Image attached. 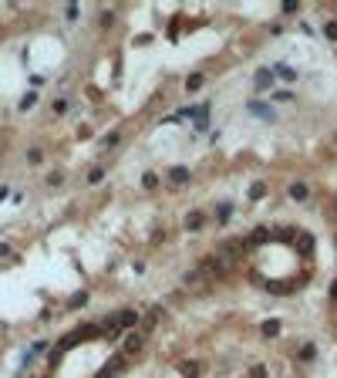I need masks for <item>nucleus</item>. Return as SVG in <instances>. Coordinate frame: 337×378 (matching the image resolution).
Listing matches in <instances>:
<instances>
[{
  "label": "nucleus",
  "instance_id": "obj_16",
  "mask_svg": "<svg viewBox=\"0 0 337 378\" xmlns=\"http://www.w3.org/2000/svg\"><path fill=\"white\" fill-rule=\"evenodd\" d=\"M41 162H44V152H41V149H31V152H27V165H41Z\"/></svg>",
  "mask_w": 337,
  "mask_h": 378
},
{
  "label": "nucleus",
  "instance_id": "obj_15",
  "mask_svg": "<svg viewBox=\"0 0 337 378\" xmlns=\"http://www.w3.org/2000/svg\"><path fill=\"white\" fill-rule=\"evenodd\" d=\"M101 179H105V169H101V165H98V169H91V172H88V186H98V182H101Z\"/></svg>",
  "mask_w": 337,
  "mask_h": 378
},
{
  "label": "nucleus",
  "instance_id": "obj_2",
  "mask_svg": "<svg viewBox=\"0 0 337 378\" xmlns=\"http://www.w3.org/2000/svg\"><path fill=\"white\" fill-rule=\"evenodd\" d=\"M122 368H125V355H115V358H112V362H108V365H105L95 378H112L115 372H122Z\"/></svg>",
  "mask_w": 337,
  "mask_h": 378
},
{
  "label": "nucleus",
  "instance_id": "obj_1",
  "mask_svg": "<svg viewBox=\"0 0 337 378\" xmlns=\"http://www.w3.org/2000/svg\"><path fill=\"white\" fill-rule=\"evenodd\" d=\"M273 84H276V75L270 68H260L257 71V91H273Z\"/></svg>",
  "mask_w": 337,
  "mask_h": 378
},
{
  "label": "nucleus",
  "instance_id": "obj_22",
  "mask_svg": "<svg viewBox=\"0 0 337 378\" xmlns=\"http://www.w3.org/2000/svg\"><path fill=\"white\" fill-rule=\"evenodd\" d=\"M324 34H327L331 41H337V20H327V24H324Z\"/></svg>",
  "mask_w": 337,
  "mask_h": 378
},
{
  "label": "nucleus",
  "instance_id": "obj_20",
  "mask_svg": "<svg viewBox=\"0 0 337 378\" xmlns=\"http://www.w3.org/2000/svg\"><path fill=\"white\" fill-rule=\"evenodd\" d=\"M84 304H88V294L81 291V294H74V297L67 301V307H84Z\"/></svg>",
  "mask_w": 337,
  "mask_h": 378
},
{
  "label": "nucleus",
  "instance_id": "obj_12",
  "mask_svg": "<svg viewBox=\"0 0 337 378\" xmlns=\"http://www.w3.org/2000/svg\"><path fill=\"white\" fill-rule=\"evenodd\" d=\"M263 196H267V182H253V186H250V199L257 203V199H263Z\"/></svg>",
  "mask_w": 337,
  "mask_h": 378
},
{
  "label": "nucleus",
  "instance_id": "obj_9",
  "mask_svg": "<svg viewBox=\"0 0 337 378\" xmlns=\"http://www.w3.org/2000/svg\"><path fill=\"white\" fill-rule=\"evenodd\" d=\"M270 71H273V75H280V78H287V81H297V71H293V68H287V65H273Z\"/></svg>",
  "mask_w": 337,
  "mask_h": 378
},
{
  "label": "nucleus",
  "instance_id": "obj_3",
  "mask_svg": "<svg viewBox=\"0 0 337 378\" xmlns=\"http://www.w3.org/2000/svg\"><path fill=\"white\" fill-rule=\"evenodd\" d=\"M169 182H172V186H186V182H189V169H186V165H172V169H169Z\"/></svg>",
  "mask_w": 337,
  "mask_h": 378
},
{
  "label": "nucleus",
  "instance_id": "obj_11",
  "mask_svg": "<svg viewBox=\"0 0 337 378\" xmlns=\"http://www.w3.org/2000/svg\"><path fill=\"white\" fill-rule=\"evenodd\" d=\"M202 223H206L202 213H189V216H186V230H202Z\"/></svg>",
  "mask_w": 337,
  "mask_h": 378
},
{
  "label": "nucleus",
  "instance_id": "obj_25",
  "mask_svg": "<svg viewBox=\"0 0 337 378\" xmlns=\"http://www.w3.org/2000/svg\"><path fill=\"white\" fill-rule=\"evenodd\" d=\"M34 101H37V95H34V91H31V95H24V98H20V108H24V112H27V108H31V105H34Z\"/></svg>",
  "mask_w": 337,
  "mask_h": 378
},
{
  "label": "nucleus",
  "instance_id": "obj_8",
  "mask_svg": "<svg viewBox=\"0 0 337 378\" xmlns=\"http://www.w3.org/2000/svg\"><path fill=\"white\" fill-rule=\"evenodd\" d=\"M250 112H253L257 118H270V115H273L270 105H263V101H250Z\"/></svg>",
  "mask_w": 337,
  "mask_h": 378
},
{
  "label": "nucleus",
  "instance_id": "obj_28",
  "mask_svg": "<svg viewBox=\"0 0 337 378\" xmlns=\"http://www.w3.org/2000/svg\"><path fill=\"white\" fill-rule=\"evenodd\" d=\"M3 199H7V186H0V203H3Z\"/></svg>",
  "mask_w": 337,
  "mask_h": 378
},
{
  "label": "nucleus",
  "instance_id": "obj_5",
  "mask_svg": "<svg viewBox=\"0 0 337 378\" xmlns=\"http://www.w3.org/2000/svg\"><path fill=\"white\" fill-rule=\"evenodd\" d=\"M229 216H233V206H229V203H219V206H216V223H219V227H226V223H229Z\"/></svg>",
  "mask_w": 337,
  "mask_h": 378
},
{
  "label": "nucleus",
  "instance_id": "obj_6",
  "mask_svg": "<svg viewBox=\"0 0 337 378\" xmlns=\"http://www.w3.org/2000/svg\"><path fill=\"white\" fill-rule=\"evenodd\" d=\"M297 358H300V362H314V358H317V348L307 341V345H300V348H297Z\"/></svg>",
  "mask_w": 337,
  "mask_h": 378
},
{
  "label": "nucleus",
  "instance_id": "obj_14",
  "mask_svg": "<svg viewBox=\"0 0 337 378\" xmlns=\"http://www.w3.org/2000/svg\"><path fill=\"white\" fill-rule=\"evenodd\" d=\"M260 331H263L267 338H276V334H280V321H263V328H260Z\"/></svg>",
  "mask_w": 337,
  "mask_h": 378
},
{
  "label": "nucleus",
  "instance_id": "obj_19",
  "mask_svg": "<svg viewBox=\"0 0 337 378\" xmlns=\"http://www.w3.org/2000/svg\"><path fill=\"white\" fill-rule=\"evenodd\" d=\"M44 348H48L44 341H34V345H31V351H27V362H34V358H37V355H41Z\"/></svg>",
  "mask_w": 337,
  "mask_h": 378
},
{
  "label": "nucleus",
  "instance_id": "obj_13",
  "mask_svg": "<svg viewBox=\"0 0 337 378\" xmlns=\"http://www.w3.org/2000/svg\"><path fill=\"white\" fill-rule=\"evenodd\" d=\"M179 368H182V375H186V378H196V375H199V362H182Z\"/></svg>",
  "mask_w": 337,
  "mask_h": 378
},
{
  "label": "nucleus",
  "instance_id": "obj_24",
  "mask_svg": "<svg viewBox=\"0 0 337 378\" xmlns=\"http://www.w3.org/2000/svg\"><path fill=\"white\" fill-rule=\"evenodd\" d=\"M51 108H54V115H64V112H67V98H58Z\"/></svg>",
  "mask_w": 337,
  "mask_h": 378
},
{
  "label": "nucleus",
  "instance_id": "obj_7",
  "mask_svg": "<svg viewBox=\"0 0 337 378\" xmlns=\"http://www.w3.org/2000/svg\"><path fill=\"white\" fill-rule=\"evenodd\" d=\"M202 84H206V75H202V71H196V75L186 78V91H199Z\"/></svg>",
  "mask_w": 337,
  "mask_h": 378
},
{
  "label": "nucleus",
  "instance_id": "obj_17",
  "mask_svg": "<svg viewBox=\"0 0 337 378\" xmlns=\"http://www.w3.org/2000/svg\"><path fill=\"white\" fill-rule=\"evenodd\" d=\"M118 142H122V132H112V135H108V139L101 142V149H115Z\"/></svg>",
  "mask_w": 337,
  "mask_h": 378
},
{
  "label": "nucleus",
  "instance_id": "obj_27",
  "mask_svg": "<svg viewBox=\"0 0 337 378\" xmlns=\"http://www.w3.org/2000/svg\"><path fill=\"white\" fill-rule=\"evenodd\" d=\"M297 10H300V3H293V0H290V3H283V14H297Z\"/></svg>",
  "mask_w": 337,
  "mask_h": 378
},
{
  "label": "nucleus",
  "instance_id": "obj_23",
  "mask_svg": "<svg viewBox=\"0 0 337 378\" xmlns=\"http://www.w3.org/2000/svg\"><path fill=\"white\" fill-rule=\"evenodd\" d=\"M270 372H267V365H253V368H250V378H267Z\"/></svg>",
  "mask_w": 337,
  "mask_h": 378
},
{
  "label": "nucleus",
  "instance_id": "obj_4",
  "mask_svg": "<svg viewBox=\"0 0 337 378\" xmlns=\"http://www.w3.org/2000/svg\"><path fill=\"white\" fill-rule=\"evenodd\" d=\"M287 196H290V199H297V203H304V199L310 196V186H307V182H290Z\"/></svg>",
  "mask_w": 337,
  "mask_h": 378
},
{
  "label": "nucleus",
  "instance_id": "obj_21",
  "mask_svg": "<svg viewBox=\"0 0 337 378\" xmlns=\"http://www.w3.org/2000/svg\"><path fill=\"white\" fill-rule=\"evenodd\" d=\"M263 240H267V230H257V233H253V236H250L246 243H250V247H260Z\"/></svg>",
  "mask_w": 337,
  "mask_h": 378
},
{
  "label": "nucleus",
  "instance_id": "obj_18",
  "mask_svg": "<svg viewBox=\"0 0 337 378\" xmlns=\"http://www.w3.org/2000/svg\"><path fill=\"white\" fill-rule=\"evenodd\" d=\"M142 186H145V189H155V186H159V176H155V172H145V176H142Z\"/></svg>",
  "mask_w": 337,
  "mask_h": 378
},
{
  "label": "nucleus",
  "instance_id": "obj_30",
  "mask_svg": "<svg viewBox=\"0 0 337 378\" xmlns=\"http://www.w3.org/2000/svg\"><path fill=\"white\" fill-rule=\"evenodd\" d=\"M334 149H337V132H334Z\"/></svg>",
  "mask_w": 337,
  "mask_h": 378
},
{
  "label": "nucleus",
  "instance_id": "obj_26",
  "mask_svg": "<svg viewBox=\"0 0 337 378\" xmlns=\"http://www.w3.org/2000/svg\"><path fill=\"white\" fill-rule=\"evenodd\" d=\"M61 182H64V176H61V172H51V176H48V186H51V189H54V186H61Z\"/></svg>",
  "mask_w": 337,
  "mask_h": 378
},
{
  "label": "nucleus",
  "instance_id": "obj_29",
  "mask_svg": "<svg viewBox=\"0 0 337 378\" xmlns=\"http://www.w3.org/2000/svg\"><path fill=\"white\" fill-rule=\"evenodd\" d=\"M331 294H334V297H337V280H334V287H331Z\"/></svg>",
  "mask_w": 337,
  "mask_h": 378
},
{
  "label": "nucleus",
  "instance_id": "obj_10",
  "mask_svg": "<svg viewBox=\"0 0 337 378\" xmlns=\"http://www.w3.org/2000/svg\"><path fill=\"white\" fill-rule=\"evenodd\" d=\"M138 348H142V334H132V338L125 341V348H122V355H135Z\"/></svg>",
  "mask_w": 337,
  "mask_h": 378
}]
</instances>
